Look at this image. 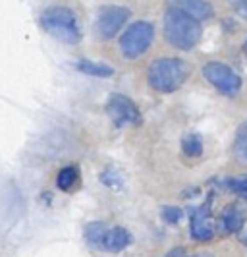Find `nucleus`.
Returning <instances> with one entry per match:
<instances>
[{
  "mask_svg": "<svg viewBox=\"0 0 247 257\" xmlns=\"http://www.w3.org/2000/svg\"><path fill=\"white\" fill-rule=\"evenodd\" d=\"M164 35H166V41L176 49L189 51L201 41L203 27L195 18L168 8V12L164 16Z\"/></svg>",
  "mask_w": 247,
  "mask_h": 257,
  "instance_id": "obj_1",
  "label": "nucleus"
},
{
  "mask_svg": "<svg viewBox=\"0 0 247 257\" xmlns=\"http://www.w3.org/2000/svg\"><path fill=\"white\" fill-rule=\"evenodd\" d=\"M189 76V66L180 58H158L149 66V85L160 93H172L180 89Z\"/></svg>",
  "mask_w": 247,
  "mask_h": 257,
  "instance_id": "obj_2",
  "label": "nucleus"
},
{
  "mask_svg": "<svg viewBox=\"0 0 247 257\" xmlns=\"http://www.w3.org/2000/svg\"><path fill=\"white\" fill-rule=\"evenodd\" d=\"M41 26L49 35H52L56 41H62L66 45H76L81 41L78 18L70 8L52 6L49 10H45L41 16Z\"/></svg>",
  "mask_w": 247,
  "mask_h": 257,
  "instance_id": "obj_3",
  "label": "nucleus"
},
{
  "mask_svg": "<svg viewBox=\"0 0 247 257\" xmlns=\"http://www.w3.org/2000/svg\"><path fill=\"white\" fill-rule=\"evenodd\" d=\"M153 39H155V27H153V24H149V22H135L120 37L122 54L126 58H139L151 47Z\"/></svg>",
  "mask_w": 247,
  "mask_h": 257,
  "instance_id": "obj_4",
  "label": "nucleus"
},
{
  "mask_svg": "<svg viewBox=\"0 0 247 257\" xmlns=\"http://www.w3.org/2000/svg\"><path fill=\"white\" fill-rule=\"evenodd\" d=\"M203 76L212 87L226 93V95H234L241 87V79L235 74L232 68H228L222 62H208L203 66Z\"/></svg>",
  "mask_w": 247,
  "mask_h": 257,
  "instance_id": "obj_5",
  "label": "nucleus"
},
{
  "mask_svg": "<svg viewBox=\"0 0 247 257\" xmlns=\"http://www.w3.org/2000/svg\"><path fill=\"white\" fill-rule=\"evenodd\" d=\"M106 112L110 114V118L114 120V124H116L118 128L130 126V124L133 126V124L141 122V112L135 106V103L131 101L130 97L120 95V93L110 95V99L106 103Z\"/></svg>",
  "mask_w": 247,
  "mask_h": 257,
  "instance_id": "obj_6",
  "label": "nucleus"
},
{
  "mask_svg": "<svg viewBox=\"0 0 247 257\" xmlns=\"http://www.w3.org/2000/svg\"><path fill=\"white\" fill-rule=\"evenodd\" d=\"M130 20V10L124 6H104L97 16V31L103 39L116 37V33Z\"/></svg>",
  "mask_w": 247,
  "mask_h": 257,
  "instance_id": "obj_7",
  "label": "nucleus"
},
{
  "mask_svg": "<svg viewBox=\"0 0 247 257\" xmlns=\"http://www.w3.org/2000/svg\"><path fill=\"white\" fill-rule=\"evenodd\" d=\"M191 236L199 242H207L214 236V220L207 205L191 211Z\"/></svg>",
  "mask_w": 247,
  "mask_h": 257,
  "instance_id": "obj_8",
  "label": "nucleus"
},
{
  "mask_svg": "<svg viewBox=\"0 0 247 257\" xmlns=\"http://www.w3.org/2000/svg\"><path fill=\"white\" fill-rule=\"evenodd\" d=\"M166 2H168L172 10H178L185 16H191L199 22L208 20L212 16V6L207 0H166Z\"/></svg>",
  "mask_w": 247,
  "mask_h": 257,
  "instance_id": "obj_9",
  "label": "nucleus"
},
{
  "mask_svg": "<svg viewBox=\"0 0 247 257\" xmlns=\"http://www.w3.org/2000/svg\"><path fill=\"white\" fill-rule=\"evenodd\" d=\"M131 242H133V238L130 232L122 226H114V228H108L104 234L103 249L110 251V253H118V251H124Z\"/></svg>",
  "mask_w": 247,
  "mask_h": 257,
  "instance_id": "obj_10",
  "label": "nucleus"
},
{
  "mask_svg": "<svg viewBox=\"0 0 247 257\" xmlns=\"http://www.w3.org/2000/svg\"><path fill=\"white\" fill-rule=\"evenodd\" d=\"M245 220V213L235 205H230L220 217V228L224 232H237L243 226Z\"/></svg>",
  "mask_w": 247,
  "mask_h": 257,
  "instance_id": "obj_11",
  "label": "nucleus"
},
{
  "mask_svg": "<svg viewBox=\"0 0 247 257\" xmlns=\"http://www.w3.org/2000/svg\"><path fill=\"white\" fill-rule=\"evenodd\" d=\"M106 226H104L103 222H89L87 226H85V242L91 245V247H99V249H103V240H104V234H106Z\"/></svg>",
  "mask_w": 247,
  "mask_h": 257,
  "instance_id": "obj_12",
  "label": "nucleus"
},
{
  "mask_svg": "<svg viewBox=\"0 0 247 257\" xmlns=\"http://www.w3.org/2000/svg\"><path fill=\"white\" fill-rule=\"evenodd\" d=\"M79 72L83 74H89V76H97V77H110L114 74L112 66L108 64H101V62H91V60H79L76 64Z\"/></svg>",
  "mask_w": 247,
  "mask_h": 257,
  "instance_id": "obj_13",
  "label": "nucleus"
},
{
  "mask_svg": "<svg viewBox=\"0 0 247 257\" xmlns=\"http://www.w3.org/2000/svg\"><path fill=\"white\" fill-rule=\"evenodd\" d=\"M234 157L237 159V163L247 165V122H243V124L237 128V132H235Z\"/></svg>",
  "mask_w": 247,
  "mask_h": 257,
  "instance_id": "obj_14",
  "label": "nucleus"
},
{
  "mask_svg": "<svg viewBox=\"0 0 247 257\" xmlns=\"http://www.w3.org/2000/svg\"><path fill=\"white\" fill-rule=\"evenodd\" d=\"M78 182H79V172H78V168H74V167L62 168V170L58 172V178H56V184H58V188H60L62 192H70Z\"/></svg>",
  "mask_w": 247,
  "mask_h": 257,
  "instance_id": "obj_15",
  "label": "nucleus"
},
{
  "mask_svg": "<svg viewBox=\"0 0 247 257\" xmlns=\"http://www.w3.org/2000/svg\"><path fill=\"white\" fill-rule=\"evenodd\" d=\"M182 149L183 153L187 155V157H191V159L201 157V153H203V140H201V136L199 134H187L182 142Z\"/></svg>",
  "mask_w": 247,
  "mask_h": 257,
  "instance_id": "obj_16",
  "label": "nucleus"
},
{
  "mask_svg": "<svg viewBox=\"0 0 247 257\" xmlns=\"http://www.w3.org/2000/svg\"><path fill=\"white\" fill-rule=\"evenodd\" d=\"M182 209L180 207H172V205H168V207H164L162 209V219L166 220L168 224H176V222H180V219H182Z\"/></svg>",
  "mask_w": 247,
  "mask_h": 257,
  "instance_id": "obj_17",
  "label": "nucleus"
},
{
  "mask_svg": "<svg viewBox=\"0 0 247 257\" xmlns=\"http://www.w3.org/2000/svg\"><path fill=\"white\" fill-rule=\"evenodd\" d=\"M230 188L234 190L239 197H243V199H247V176H243V178H239V180H234L232 184H230Z\"/></svg>",
  "mask_w": 247,
  "mask_h": 257,
  "instance_id": "obj_18",
  "label": "nucleus"
},
{
  "mask_svg": "<svg viewBox=\"0 0 247 257\" xmlns=\"http://www.w3.org/2000/svg\"><path fill=\"white\" fill-rule=\"evenodd\" d=\"M234 2H235V8H237L239 16H243L247 20V0H234Z\"/></svg>",
  "mask_w": 247,
  "mask_h": 257,
  "instance_id": "obj_19",
  "label": "nucleus"
},
{
  "mask_svg": "<svg viewBox=\"0 0 247 257\" xmlns=\"http://www.w3.org/2000/svg\"><path fill=\"white\" fill-rule=\"evenodd\" d=\"M195 257H212V255H207V253H203V255H195Z\"/></svg>",
  "mask_w": 247,
  "mask_h": 257,
  "instance_id": "obj_20",
  "label": "nucleus"
},
{
  "mask_svg": "<svg viewBox=\"0 0 247 257\" xmlns=\"http://www.w3.org/2000/svg\"><path fill=\"white\" fill-rule=\"evenodd\" d=\"M243 49H245V52H247V41H245V45H243Z\"/></svg>",
  "mask_w": 247,
  "mask_h": 257,
  "instance_id": "obj_21",
  "label": "nucleus"
}]
</instances>
